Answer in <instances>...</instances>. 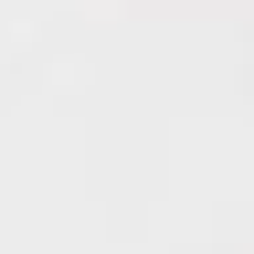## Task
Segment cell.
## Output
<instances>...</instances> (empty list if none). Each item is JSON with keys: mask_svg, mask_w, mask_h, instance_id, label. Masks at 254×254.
<instances>
[]
</instances>
